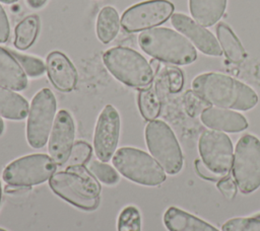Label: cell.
<instances>
[{"instance_id": "obj_26", "label": "cell", "mask_w": 260, "mask_h": 231, "mask_svg": "<svg viewBox=\"0 0 260 231\" xmlns=\"http://www.w3.org/2000/svg\"><path fill=\"white\" fill-rule=\"evenodd\" d=\"M118 231H141V216L135 206L125 207L118 218Z\"/></svg>"}, {"instance_id": "obj_14", "label": "cell", "mask_w": 260, "mask_h": 231, "mask_svg": "<svg viewBox=\"0 0 260 231\" xmlns=\"http://www.w3.org/2000/svg\"><path fill=\"white\" fill-rule=\"evenodd\" d=\"M171 22L201 53L213 57L222 55V50L217 38L193 18L184 13H175L171 16Z\"/></svg>"}, {"instance_id": "obj_4", "label": "cell", "mask_w": 260, "mask_h": 231, "mask_svg": "<svg viewBox=\"0 0 260 231\" xmlns=\"http://www.w3.org/2000/svg\"><path fill=\"white\" fill-rule=\"evenodd\" d=\"M108 71L120 82L134 88L151 85L154 72L150 64L138 52L126 47H113L103 55Z\"/></svg>"}, {"instance_id": "obj_10", "label": "cell", "mask_w": 260, "mask_h": 231, "mask_svg": "<svg viewBox=\"0 0 260 231\" xmlns=\"http://www.w3.org/2000/svg\"><path fill=\"white\" fill-rule=\"evenodd\" d=\"M198 150L205 167L217 178L230 173L234 161V148L228 135L215 130L203 131L199 137Z\"/></svg>"}, {"instance_id": "obj_9", "label": "cell", "mask_w": 260, "mask_h": 231, "mask_svg": "<svg viewBox=\"0 0 260 231\" xmlns=\"http://www.w3.org/2000/svg\"><path fill=\"white\" fill-rule=\"evenodd\" d=\"M57 102L49 88H43L32 97L26 122V140L35 149L43 148L50 137Z\"/></svg>"}, {"instance_id": "obj_36", "label": "cell", "mask_w": 260, "mask_h": 231, "mask_svg": "<svg viewBox=\"0 0 260 231\" xmlns=\"http://www.w3.org/2000/svg\"><path fill=\"white\" fill-rule=\"evenodd\" d=\"M3 131H4V122H3L2 118L0 117V135L3 133Z\"/></svg>"}, {"instance_id": "obj_30", "label": "cell", "mask_w": 260, "mask_h": 231, "mask_svg": "<svg viewBox=\"0 0 260 231\" xmlns=\"http://www.w3.org/2000/svg\"><path fill=\"white\" fill-rule=\"evenodd\" d=\"M216 187L226 200H233L237 195L238 187L232 177L224 176L223 178L219 179L216 183Z\"/></svg>"}, {"instance_id": "obj_28", "label": "cell", "mask_w": 260, "mask_h": 231, "mask_svg": "<svg viewBox=\"0 0 260 231\" xmlns=\"http://www.w3.org/2000/svg\"><path fill=\"white\" fill-rule=\"evenodd\" d=\"M222 231H260V214L253 217L233 218L221 227Z\"/></svg>"}, {"instance_id": "obj_19", "label": "cell", "mask_w": 260, "mask_h": 231, "mask_svg": "<svg viewBox=\"0 0 260 231\" xmlns=\"http://www.w3.org/2000/svg\"><path fill=\"white\" fill-rule=\"evenodd\" d=\"M228 0H189L193 19L204 27L212 26L222 17Z\"/></svg>"}, {"instance_id": "obj_11", "label": "cell", "mask_w": 260, "mask_h": 231, "mask_svg": "<svg viewBox=\"0 0 260 231\" xmlns=\"http://www.w3.org/2000/svg\"><path fill=\"white\" fill-rule=\"evenodd\" d=\"M174 4L169 0H147L132 5L121 17V25L127 32L150 29L166 22L174 12Z\"/></svg>"}, {"instance_id": "obj_20", "label": "cell", "mask_w": 260, "mask_h": 231, "mask_svg": "<svg viewBox=\"0 0 260 231\" xmlns=\"http://www.w3.org/2000/svg\"><path fill=\"white\" fill-rule=\"evenodd\" d=\"M28 102L13 90L0 86V117L20 121L28 114Z\"/></svg>"}, {"instance_id": "obj_29", "label": "cell", "mask_w": 260, "mask_h": 231, "mask_svg": "<svg viewBox=\"0 0 260 231\" xmlns=\"http://www.w3.org/2000/svg\"><path fill=\"white\" fill-rule=\"evenodd\" d=\"M91 146L84 141H77L71 150L69 158L66 162L67 166L83 165L91 156Z\"/></svg>"}, {"instance_id": "obj_5", "label": "cell", "mask_w": 260, "mask_h": 231, "mask_svg": "<svg viewBox=\"0 0 260 231\" xmlns=\"http://www.w3.org/2000/svg\"><path fill=\"white\" fill-rule=\"evenodd\" d=\"M113 165L124 177L138 184L156 186L166 180V173L158 162L148 153L133 147L118 149Z\"/></svg>"}, {"instance_id": "obj_2", "label": "cell", "mask_w": 260, "mask_h": 231, "mask_svg": "<svg viewBox=\"0 0 260 231\" xmlns=\"http://www.w3.org/2000/svg\"><path fill=\"white\" fill-rule=\"evenodd\" d=\"M51 189L74 207L90 211L100 203L101 186L90 171L82 165L67 166L49 179Z\"/></svg>"}, {"instance_id": "obj_39", "label": "cell", "mask_w": 260, "mask_h": 231, "mask_svg": "<svg viewBox=\"0 0 260 231\" xmlns=\"http://www.w3.org/2000/svg\"><path fill=\"white\" fill-rule=\"evenodd\" d=\"M0 231H7V230H5V229H3V228H0Z\"/></svg>"}, {"instance_id": "obj_35", "label": "cell", "mask_w": 260, "mask_h": 231, "mask_svg": "<svg viewBox=\"0 0 260 231\" xmlns=\"http://www.w3.org/2000/svg\"><path fill=\"white\" fill-rule=\"evenodd\" d=\"M149 64H150V67H151V69L153 70L154 73L158 71V69H159V61H158V60H156V59H151L150 62H149Z\"/></svg>"}, {"instance_id": "obj_13", "label": "cell", "mask_w": 260, "mask_h": 231, "mask_svg": "<svg viewBox=\"0 0 260 231\" xmlns=\"http://www.w3.org/2000/svg\"><path fill=\"white\" fill-rule=\"evenodd\" d=\"M75 126L69 111L61 109L57 112L48 140V151L57 165L66 164L74 145Z\"/></svg>"}, {"instance_id": "obj_16", "label": "cell", "mask_w": 260, "mask_h": 231, "mask_svg": "<svg viewBox=\"0 0 260 231\" xmlns=\"http://www.w3.org/2000/svg\"><path fill=\"white\" fill-rule=\"evenodd\" d=\"M200 120L209 129L219 132L239 133L248 128V121L243 114L216 106L204 108L201 111Z\"/></svg>"}, {"instance_id": "obj_33", "label": "cell", "mask_w": 260, "mask_h": 231, "mask_svg": "<svg viewBox=\"0 0 260 231\" xmlns=\"http://www.w3.org/2000/svg\"><path fill=\"white\" fill-rule=\"evenodd\" d=\"M29 190V187H24V186H17V185H11V184H7L5 187V191L11 195L14 194H20L22 191H26Z\"/></svg>"}, {"instance_id": "obj_17", "label": "cell", "mask_w": 260, "mask_h": 231, "mask_svg": "<svg viewBox=\"0 0 260 231\" xmlns=\"http://www.w3.org/2000/svg\"><path fill=\"white\" fill-rule=\"evenodd\" d=\"M27 77L23 69L8 49L0 47V86L21 91L27 87Z\"/></svg>"}, {"instance_id": "obj_21", "label": "cell", "mask_w": 260, "mask_h": 231, "mask_svg": "<svg viewBox=\"0 0 260 231\" xmlns=\"http://www.w3.org/2000/svg\"><path fill=\"white\" fill-rule=\"evenodd\" d=\"M216 38L225 57L233 63H241L246 58L245 49L233 29L224 22H219L215 28Z\"/></svg>"}, {"instance_id": "obj_15", "label": "cell", "mask_w": 260, "mask_h": 231, "mask_svg": "<svg viewBox=\"0 0 260 231\" xmlns=\"http://www.w3.org/2000/svg\"><path fill=\"white\" fill-rule=\"evenodd\" d=\"M46 71L50 82L59 91L69 92L75 88L77 71L65 54L59 51L51 52L46 59Z\"/></svg>"}, {"instance_id": "obj_34", "label": "cell", "mask_w": 260, "mask_h": 231, "mask_svg": "<svg viewBox=\"0 0 260 231\" xmlns=\"http://www.w3.org/2000/svg\"><path fill=\"white\" fill-rule=\"evenodd\" d=\"M27 4L31 7V8H35V9H38V8H41L43 7L47 0H26Z\"/></svg>"}, {"instance_id": "obj_3", "label": "cell", "mask_w": 260, "mask_h": 231, "mask_svg": "<svg viewBox=\"0 0 260 231\" xmlns=\"http://www.w3.org/2000/svg\"><path fill=\"white\" fill-rule=\"evenodd\" d=\"M141 50L153 59L179 66L189 65L197 59L191 42L182 33L168 27H153L138 35Z\"/></svg>"}, {"instance_id": "obj_25", "label": "cell", "mask_w": 260, "mask_h": 231, "mask_svg": "<svg viewBox=\"0 0 260 231\" xmlns=\"http://www.w3.org/2000/svg\"><path fill=\"white\" fill-rule=\"evenodd\" d=\"M87 169L101 182L107 185H114L119 181V174L115 168L101 160H90Z\"/></svg>"}, {"instance_id": "obj_18", "label": "cell", "mask_w": 260, "mask_h": 231, "mask_svg": "<svg viewBox=\"0 0 260 231\" xmlns=\"http://www.w3.org/2000/svg\"><path fill=\"white\" fill-rule=\"evenodd\" d=\"M164 224L169 231H219L209 223L177 207H170L165 212Z\"/></svg>"}, {"instance_id": "obj_22", "label": "cell", "mask_w": 260, "mask_h": 231, "mask_svg": "<svg viewBox=\"0 0 260 231\" xmlns=\"http://www.w3.org/2000/svg\"><path fill=\"white\" fill-rule=\"evenodd\" d=\"M120 18L117 10L112 6H105L96 18V35L103 44L112 42L119 32Z\"/></svg>"}, {"instance_id": "obj_37", "label": "cell", "mask_w": 260, "mask_h": 231, "mask_svg": "<svg viewBox=\"0 0 260 231\" xmlns=\"http://www.w3.org/2000/svg\"><path fill=\"white\" fill-rule=\"evenodd\" d=\"M18 0H0V2L5 3V4H13L15 2H17Z\"/></svg>"}, {"instance_id": "obj_24", "label": "cell", "mask_w": 260, "mask_h": 231, "mask_svg": "<svg viewBox=\"0 0 260 231\" xmlns=\"http://www.w3.org/2000/svg\"><path fill=\"white\" fill-rule=\"evenodd\" d=\"M138 107L142 118L146 121L155 120L160 111V101L155 90L148 86L139 91Z\"/></svg>"}, {"instance_id": "obj_31", "label": "cell", "mask_w": 260, "mask_h": 231, "mask_svg": "<svg viewBox=\"0 0 260 231\" xmlns=\"http://www.w3.org/2000/svg\"><path fill=\"white\" fill-rule=\"evenodd\" d=\"M167 76L169 80V87L172 92H177L182 88L183 75L177 68H167Z\"/></svg>"}, {"instance_id": "obj_32", "label": "cell", "mask_w": 260, "mask_h": 231, "mask_svg": "<svg viewBox=\"0 0 260 231\" xmlns=\"http://www.w3.org/2000/svg\"><path fill=\"white\" fill-rule=\"evenodd\" d=\"M10 35V25L7 14L3 7L0 5V44H4L8 41Z\"/></svg>"}, {"instance_id": "obj_8", "label": "cell", "mask_w": 260, "mask_h": 231, "mask_svg": "<svg viewBox=\"0 0 260 231\" xmlns=\"http://www.w3.org/2000/svg\"><path fill=\"white\" fill-rule=\"evenodd\" d=\"M57 170L56 162L43 153L29 154L10 162L2 177L7 184L30 187L50 179Z\"/></svg>"}, {"instance_id": "obj_12", "label": "cell", "mask_w": 260, "mask_h": 231, "mask_svg": "<svg viewBox=\"0 0 260 231\" xmlns=\"http://www.w3.org/2000/svg\"><path fill=\"white\" fill-rule=\"evenodd\" d=\"M120 114L111 104H107L101 111L93 135V150L95 156L103 162L113 158L120 137Z\"/></svg>"}, {"instance_id": "obj_1", "label": "cell", "mask_w": 260, "mask_h": 231, "mask_svg": "<svg viewBox=\"0 0 260 231\" xmlns=\"http://www.w3.org/2000/svg\"><path fill=\"white\" fill-rule=\"evenodd\" d=\"M194 93L206 103L216 107L249 110L258 102V95L247 84L221 73L207 72L192 81Z\"/></svg>"}, {"instance_id": "obj_6", "label": "cell", "mask_w": 260, "mask_h": 231, "mask_svg": "<svg viewBox=\"0 0 260 231\" xmlns=\"http://www.w3.org/2000/svg\"><path fill=\"white\" fill-rule=\"evenodd\" d=\"M145 142L165 172L175 175L181 171L184 162L182 150L168 124L160 120L150 121L145 127Z\"/></svg>"}, {"instance_id": "obj_7", "label": "cell", "mask_w": 260, "mask_h": 231, "mask_svg": "<svg viewBox=\"0 0 260 231\" xmlns=\"http://www.w3.org/2000/svg\"><path fill=\"white\" fill-rule=\"evenodd\" d=\"M232 171L242 194L248 195L260 187V140L257 137L246 134L239 139Z\"/></svg>"}, {"instance_id": "obj_27", "label": "cell", "mask_w": 260, "mask_h": 231, "mask_svg": "<svg viewBox=\"0 0 260 231\" xmlns=\"http://www.w3.org/2000/svg\"><path fill=\"white\" fill-rule=\"evenodd\" d=\"M8 51L12 54V56L17 60L21 68L23 69L24 73L28 75L29 77H40L45 73L46 66L44 62L34 56H28V55H23L20 53H17L13 50L8 49Z\"/></svg>"}, {"instance_id": "obj_38", "label": "cell", "mask_w": 260, "mask_h": 231, "mask_svg": "<svg viewBox=\"0 0 260 231\" xmlns=\"http://www.w3.org/2000/svg\"><path fill=\"white\" fill-rule=\"evenodd\" d=\"M1 199H2V185H1V181H0V204H1Z\"/></svg>"}, {"instance_id": "obj_23", "label": "cell", "mask_w": 260, "mask_h": 231, "mask_svg": "<svg viewBox=\"0 0 260 231\" xmlns=\"http://www.w3.org/2000/svg\"><path fill=\"white\" fill-rule=\"evenodd\" d=\"M41 21L38 15L32 14L23 18L15 27L13 45L20 51L27 50L36 42L40 31Z\"/></svg>"}]
</instances>
